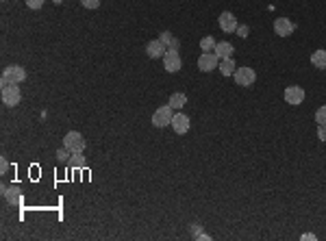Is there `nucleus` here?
Masks as SVG:
<instances>
[{
    "label": "nucleus",
    "mask_w": 326,
    "mask_h": 241,
    "mask_svg": "<svg viewBox=\"0 0 326 241\" xmlns=\"http://www.w3.org/2000/svg\"><path fill=\"white\" fill-rule=\"evenodd\" d=\"M26 80V70L22 65H9V68L2 70V78H0V85L7 87V85H20Z\"/></svg>",
    "instance_id": "nucleus-1"
},
{
    "label": "nucleus",
    "mask_w": 326,
    "mask_h": 241,
    "mask_svg": "<svg viewBox=\"0 0 326 241\" xmlns=\"http://www.w3.org/2000/svg\"><path fill=\"white\" fill-rule=\"evenodd\" d=\"M172 118H174V109L170 105H163L153 113V124L157 128H165L172 124Z\"/></svg>",
    "instance_id": "nucleus-2"
},
{
    "label": "nucleus",
    "mask_w": 326,
    "mask_h": 241,
    "mask_svg": "<svg viewBox=\"0 0 326 241\" xmlns=\"http://www.w3.org/2000/svg\"><path fill=\"white\" fill-rule=\"evenodd\" d=\"M163 68H165V72H170V74H176L178 70L183 68V61H181V55H178V50H174V48H168V52L163 55Z\"/></svg>",
    "instance_id": "nucleus-3"
},
{
    "label": "nucleus",
    "mask_w": 326,
    "mask_h": 241,
    "mask_svg": "<svg viewBox=\"0 0 326 241\" xmlns=\"http://www.w3.org/2000/svg\"><path fill=\"white\" fill-rule=\"evenodd\" d=\"M285 102L292 106H298L305 102V89L298 87V85H289V87H285V93H283Z\"/></svg>",
    "instance_id": "nucleus-4"
},
{
    "label": "nucleus",
    "mask_w": 326,
    "mask_h": 241,
    "mask_svg": "<svg viewBox=\"0 0 326 241\" xmlns=\"http://www.w3.org/2000/svg\"><path fill=\"white\" fill-rule=\"evenodd\" d=\"M233 78L239 87H250V85H254V80H257V72H254L252 68H237Z\"/></svg>",
    "instance_id": "nucleus-5"
},
{
    "label": "nucleus",
    "mask_w": 326,
    "mask_h": 241,
    "mask_svg": "<svg viewBox=\"0 0 326 241\" xmlns=\"http://www.w3.org/2000/svg\"><path fill=\"white\" fill-rule=\"evenodd\" d=\"M217 65H220V57L216 52H202L200 55V59H198L200 72H213V70H217Z\"/></svg>",
    "instance_id": "nucleus-6"
},
{
    "label": "nucleus",
    "mask_w": 326,
    "mask_h": 241,
    "mask_svg": "<svg viewBox=\"0 0 326 241\" xmlns=\"http://www.w3.org/2000/svg\"><path fill=\"white\" fill-rule=\"evenodd\" d=\"M63 146L70 150V152H83V150H85V139H83L81 133L70 131L68 135H65V139H63Z\"/></svg>",
    "instance_id": "nucleus-7"
},
{
    "label": "nucleus",
    "mask_w": 326,
    "mask_h": 241,
    "mask_svg": "<svg viewBox=\"0 0 326 241\" xmlns=\"http://www.w3.org/2000/svg\"><path fill=\"white\" fill-rule=\"evenodd\" d=\"M20 100H22V91H20V87H17L16 83H13V85H7V87H2V102H4L7 106L20 105Z\"/></svg>",
    "instance_id": "nucleus-8"
},
{
    "label": "nucleus",
    "mask_w": 326,
    "mask_h": 241,
    "mask_svg": "<svg viewBox=\"0 0 326 241\" xmlns=\"http://www.w3.org/2000/svg\"><path fill=\"white\" fill-rule=\"evenodd\" d=\"M217 24H220V29L224 33H233V30H237V17L231 11H222L220 17H217Z\"/></svg>",
    "instance_id": "nucleus-9"
},
{
    "label": "nucleus",
    "mask_w": 326,
    "mask_h": 241,
    "mask_svg": "<svg viewBox=\"0 0 326 241\" xmlns=\"http://www.w3.org/2000/svg\"><path fill=\"white\" fill-rule=\"evenodd\" d=\"M294 29H296V26H294L292 20H287V17H276L274 20V33L279 35V37H289V35L294 33Z\"/></svg>",
    "instance_id": "nucleus-10"
},
{
    "label": "nucleus",
    "mask_w": 326,
    "mask_h": 241,
    "mask_svg": "<svg viewBox=\"0 0 326 241\" xmlns=\"http://www.w3.org/2000/svg\"><path fill=\"white\" fill-rule=\"evenodd\" d=\"M170 126L174 128V133H176V135H185L187 131H189V118H187L185 113H174V118H172V124H170Z\"/></svg>",
    "instance_id": "nucleus-11"
},
{
    "label": "nucleus",
    "mask_w": 326,
    "mask_h": 241,
    "mask_svg": "<svg viewBox=\"0 0 326 241\" xmlns=\"http://www.w3.org/2000/svg\"><path fill=\"white\" fill-rule=\"evenodd\" d=\"M168 52V46L161 42V39H153V42L146 46V55L150 59H163V55Z\"/></svg>",
    "instance_id": "nucleus-12"
},
{
    "label": "nucleus",
    "mask_w": 326,
    "mask_h": 241,
    "mask_svg": "<svg viewBox=\"0 0 326 241\" xmlns=\"http://www.w3.org/2000/svg\"><path fill=\"white\" fill-rule=\"evenodd\" d=\"M216 52L220 59H229V57H233V52H235V48H233V44L231 42H217L216 44Z\"/></svg>",
    "instance_id": "nucleus-13"
},
{
    "label": "nucleus",
    "mask_w": 326,
    "mask_h": 241,
    "mask_svg": "<svg viewBox=\"0 0 326 241\" xmlns=\"http://www.w3.org/2000/svg\"><path fill=\"white\" fill-rule=\"evenodd\" d=\"M217 70L222 72V76H233V74H235V70H237V65H235L233 57H229V59H222V61H220Z\"/></svg>",
    "instance_id": "nucleus-14"
},
{
    "label": "nucleus",
    "mask_w": 326,
    "mask_h": 241,
    "mask_svg": "<svg viewBox=\"0 0 326 241\" xmlns=\"http://www.w3.org/2000/svg\"><path fill=\"white\" fill-rule=\"evenodd\" d=\"M2 194L11 204H22V194L17 187H2Z\"/></svg>",
    "instance_id": "nucleus-15"
},
{
    "label": "nucleus",
    "mask_w": 326,
    "mask_h": 241,
    "mask_svg": "<svg viewBox=\"0 0 326 241\" xmlns=\"http://www.w3.org/2000/svg\"><path fill=\"white\" fill-rule=\"evenodd\" d=\"M311 65L318 70H326V50H315L313 55H311Z\"/></svg>",
    "instance_id": "nucleus-16"
},
{
    "label": "nucleus",
    "mask_w": 326,
    "mask_h": 241,
    "mask_svg": "<svg viewBox=\"0 0 326 241\" xmlns=\"http://www.w3.org/2000/svg\"><path fill=\"white\" fill-rule=\"evenodd\" d=\"M170 106H172V109H183V106L187 105V96L183 91H176V93H172V96H170V102H168Z\"/></svg>",
    "instance_id": "nucleus-17"
},
{
    "label": "nucleus",
    "mask_w": 326,
    "mask_h": 241,
    "mask_svg": "<svg viewBox=\"0 0 326 241\" xmlns=\"http://www.w3.org/2000/svg\"><path fill=\"white\" fill-rule=\"evenodd\" d=\"M70 167H74V169H83L85 167L83 152H72V157H70Z\"/></svg>",
    "instance_id": "nucleus-18"
},
{
    "label": "nucleus",
    "mask_w": 326,
    "mask_h": 241,
    "mask_svg": "<svg viewBox=\"0 0 326 241\" xmlns=\"http://www.w3.org/2000/svg\"><path fill=\"white\" fill-rule=\"evenodd\" d=\"M216 39L211 37V35H207V37H202L200 39V48H202V52H213L216 50Z\"/></svg>",
    "instance_id": "nucleus-19"
},
{
    "label": "nucleus",
    "mask_w": 326,
    "mask_h": 241,
    "mask_svg": "<svg viewBox=\"0 0 326 241\" xmlns=\"http://www.w3.org/2000/svg\"><path fill=\"white\" fill-rule=\"evenodd\" d=\"M315 122H318V124H326V105L320 106V109L315 111Z\"/></svg>",
    "instance_id": "nucleus-20"
},
{
    "label": "nucleus",
    "mask_w": 326,
    "mask_h": 241,
    "mask_svg": "<svg viewBox=\"0 0 326 241\" xmlns=\"http://www.w3.org/2000/svg\"><path fill=\"white\" fill-rule=\"evenodd\" d=\"M57 159H59L61 163H63V161H70V150L65 148V146H63V148H59V150H57Z\"/></svg>",
    "instance_id": "nucleus-21"
},
{
    "label": "nucleus",
    "mask_w": 326,
    "mask_h": 241,
    "mask_svg": "<svg viewBox=\"0 0 326 241\" xmlns=\"http://www.w3.org/2000/svg\"><path fill=\"white\" fill-rule=\"evenodd\" d=\"M44 2H46V0H26V7H29V9H35V11H37V9L44 7Z\"/></svg>",
    "instance_id": "nucleus-22"
},
{
    "label": "nucleus",
    "mask_w": 326,
    "mask_h": 241,
    "mask_svg": "<svg viewBox=\"0 0 326 241\" xmlns=\"http://www.w3.org/2000/svg\"><path fill=\"white\" fill-rule=\"evenodd\" d=\"M81 4L85 9H98L100 7V0H81Z\"/></svg>",
    "instance_id": "nucleus-23"
},
{
    "label": "nucleus",
    "mask_w": 326,
    "mask_h": 241,
    "mask_svg": "<svg viewBox=\"0 0 326 241\" xmlns=\"http://www.w3.org/2000/svg\"><path fill=\"white\" fill-rule=\"evenodd\" d=\"M159 39H161V42L165 44V46H170V44L174 42V37H172V33H170V30H163V33H161V37H159Z\"/></svg>",
    "instance_id": "nucleus-24"
},
{
    "label": "nucleus",
    "mask_w": 326,
    "mask_h": 241,
    "mask_svg": "<svg viewBox=\"0 0 326 241\" xmlns=\"http://www.w3.org/2000/svg\"><path fill=\"white\" fill-rule=\"evenodd\" d=\"M318 139L326 141V124H318Z\"/></svg>",
    "instance_id": "nucleus-25"
},
{
    "label": "nucleus",
    "mask_w": 326,
    "mask_h": 241,
    "mask_svg": "<svg viewBox=\"0 0 326 241\" xmlns=\"http://www.w3.org/2000/svg\"><path fill=\"white\" fill-rule=\"evenodd\" d=\"M248 33H250V29H248V26H246V24L237 26V35H239V37H242V39H246V37H248Z\"/></svg>",
    "instance_id": "nucleus-26"
},
{
    "label": "nucleus",
    "mask_w": 326,
    "mask_h": 241,
    "mask_svg": "<svg viewBox=\"0 0 326 241\" xmlns=\"http://www.w3.org/2000/svg\"><path fill=\"white\" fill-rule=\"evenodd\" d=\"M9 172V161L2 157V161H0V174H7Z\"/></svg>",
    "instance_id": "nucleus-27"
},
{
    "label": "nucleus",
    "mask_w": 326,
    "mask_h": 241,
    "mask_svg": "<svg viewBox=\"0 0 326 241\" xmlns=\"http://www.w3.org/2000/svg\"><path fill=\"white\" fill-rule=\"evenodd\" d=\"M302 241H315V239H318V237H315V235L313 233H305V235H302V237H300Z\"/></svg>",
    "instance_id": "nucleus-28"
},
{
    "label": "nucleus",
    "mask_w": 326,
    "mask_h": 241,
    "mask_svg": "<svg viewBox=\"0 0 326 241\" xmlns=\"http://www.w3.org/2000/svg\"><path fill=\"white\" fill-rule=\"evenodd\" d=\"M52 2H55V4H61V2H63V0H52Z\"/></svg>",
    "instance_id": "nucleus-29"
}]
</instances>
